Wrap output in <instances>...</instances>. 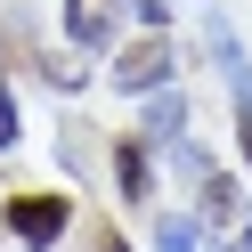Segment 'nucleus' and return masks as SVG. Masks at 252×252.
Masks as SVG:
<instances>
[{"instance_id":"nucleus-1","label":"nucleus","mask_w":252,"mask_h":252,"mask_svg":"<svg viewBox=\"0 0 252 252\" xmlns=\"http://www.w3.org/2000/svg\"><path fill=\"white\" fill-rule=\"evenodd\" d=\"M203 41H212V65L228 73V98H236V147L252 155V57H244V41H236V25L220 17L212 0H203Z\"/></svg>"},{"instance_id":"nucleus-2","label":"nucleus","mask_w":252,"mask_h":252,"mask_svg":"<svg viewBox=\"0 0 252 252\" xmlns=\"http://www.w3.org/2000/svg\"><path fill=\"white\" fill-rule=\"evenodd\" d=\"M171 73H179V49H171L163 33H147V41H130V49L106 57V82H114L122 98H155V90H171Z\"/></svg>"},{"instance_id":"nucleus-3","label":"nucleus","mask_w":252,"mask_h":252,"mask_svg":"<svg viewBox=\"0 0 252 252\" xmlns=\"http://www.w3.org/2000/svg\"><path fill=\"white\" fill-rule=\"evenodd\" d=\"M65 220H73L65 195H17V203H8V236H17L25 252H49L57 236H65Z\"/></svg>"},{"instance_id":"nucleus-4","label":"nucleus","mask_w":252,"mask_h":252,"mask_svg":"<svg viewBox=\"0 0 252 252\" xmlns=\"http://www.w3.org/2000/svg\"><path fill=\"white\" fill-rule=\"evenodd\" d=\"M187 122H195V106H187V90H155V98H147V147H179V138H187Z\"/></svg>"},{"instance_id":"nucleus-5","label":"nucleus","mask_w":252,"mask_h":252,"mask_svg":"<svg viewBox=\"0 0 252 252\" xmlns=\"http://www.w3.org/2000/svg\"><path fill=\"white\" fill-rule=\"evenodd\" d=\"M65 33L82 41V49H98V57H114V17H106L98 0H65Z\"/></svg>"},{"instance_id":"nucleus-6","label":"nucleus","mask_w":252,"mask_h":252,"mask_svg":"<svg viewBox=\"0 0 252 252\" xmlns=\"http://www.w3.org/2000/svg\"><path fill=\"white\" fill-rule=\"evenodd\" d=\"M147 179H155L147 138H122V147H114V187H122V203H147Z\"/></svg>"},{"instance_id":"nucleus-7","label":"nucleus","mask_w":252,"mask_h":252,"mask_svg":"<svg viewBox=\"0 0 252 252\" xmlns=\"http://www.w3.org/2000/svg\"><path fill=\"white\" fill-rule=\"evenodd\" d=\"M195 220H212V228L236 220V179H228V171H203V179H195Z\"/></svg>"},{"instance_id":"nucleus-8","label":"nucleus","mask_w":252,"mask_h":252,"mask_svg":"<svg viewBox=\"0 0 252 252\" xmlns=\"http://www.w3.org/2000/svg\"><path fill=\"white\" fill-rule=\"evenodd\" d=\"M155 252H203V220L163 212V220H155Z\"/></svg>"},{"instance_id":"nucleus-9","label":"nucleus","mask_w":252,"mask_h":252,"mask_svg":"<svg viewBox=\"0 0 252 252\" xmlns=\"http://www.w3.org/2000/svg\"><path fill=\"white\" fill-rule=\"evenodd\" d=\"M171 8H179V0H130V17L147 25V33H163V25H171Z\"/></svg>"},{"instance_id":"nucleus-10","label":"nucleus","mask_w":252,"mask_h":252,"mask_svg":"<svg viewBox=\"0 0 252 252\" xmlns=\"http://www.w3.org/2000/svg\"><path fill=\"white\" fill-rule=\"evenodd\" d=\"M17 147V98H8V90H0V155Z\"/></svg>"},{"instance_id":"nucleus-11","label":"nucleus","mask_w":252,"mask_h":252,"mask_svg":"<svg viewBox=\"0 0 252 252\" xmlns=\"http://www.w3.org/2000/svg\"><path fill=\"white\" fill-rule=\"evenodd\" d=\"M220 252H244V244H220Z\"/></svg>"}]
</instances>
